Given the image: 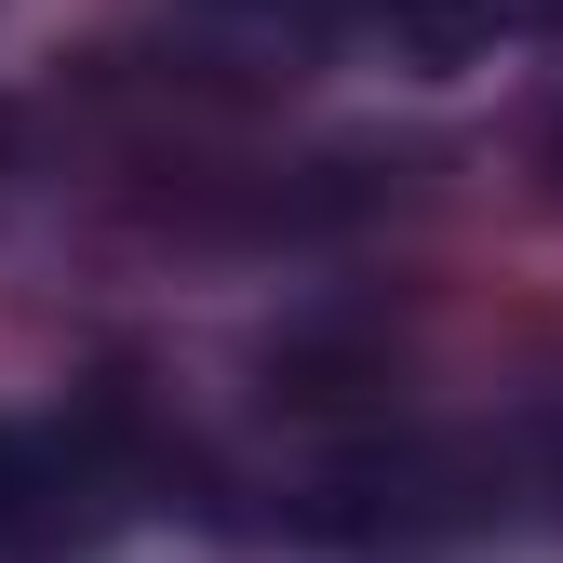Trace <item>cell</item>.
Masks as SVG:
<instances>
[{
	"label": "cell",
	"mask_w": 563,
	"mask_h": 563,
	"mask_svg": "<svg viewBox=\"0 0 563 563\" xmlns=\"http://www.w3.org/2000/svg\"><path fill=\"white\" fill-rule=\"evenodd\" d=\"M108 523V443L67 416H0V550H67Z\"/></svg>",
	"instance_id": "6da1fadb"
},
{
	"label": "cell",
	"mask_w": 563,
	"mask_h": 563,
	"mask_svg": "<svg viewBox=\"0 0 563 563\" xmlns=\"http://www.w3.org/2000/svg\"><path fill=\"white\" fill-rule=\"evenodd\" d=\"M537 27H550V0H389V41L416 67H470V54L537 41Z\"/></svg>",
	"instance_id": "7a4b0ae2"
},
{
	"label": "cell",
	"mask_w": 563,
	"mask_h": 563,
	"mask_svg": "<svg viewBox=\"0 0 563 563\" xmlns=\"http://www.w3.org/2000/svg\"><path fill=\"white\" fill-rule=\"evenodd\" d=\"M0 162H14V108H0Z\"/></svg>",
	"instance_id": "3957f363"
}]
</instances>
